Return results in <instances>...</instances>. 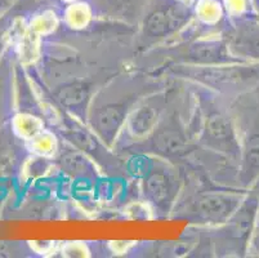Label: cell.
<instances>
[{
    "mask_svg": "<svg viewBox=\"0 0 259 258\" xmlns=\"http://www.w3.org/2000/svg\"><path fill=\"white\" fill-rule=\"evenodd\" d=\"M186 13L178 6H166L152 12L146 21V30L152 36H164L176 30L186 20Z\"/></svg>",
    "mask_w": 259,
    "mask_h": 258,
    "instance_id": "obj_1",
    "label": "cell"
},
{
    "mask_svg": "<svg viewBox=\"0 0 259 258\" xmlns=\"http://www.w3.org/2000/svg\"><path fill=\"white\" fill-rule=\"evenodd\" d=\"M241 196L235 194H210L202 196L197 203L200 214L211 219H223L228 217L239 205Z\"/></svg>",
    "mask_w": 259,
    "mask_h": 258,
    "instance_id": "obj_2",
    "label": "cell"
},
{
    "mask_svg": "<svg viewBox=\"0 0 259 258\" xmlns=\"http://www.w3.org/2000/svg\"><path fill=\"white\" fill-rule=\"evenodd\" d=\"M124 110L117 106H106L94 117V125L106 139H112L124 120Z\"/></svg>",
    "mask_w": 259,
    "mask_h": 258,
    "instance_id": "obj_3",
    "label": "cell"
},
{
    "mask_svg": "<svg viewBox=\"0 0 259 258\" xmlns=\"http://www.w3.org/2000/svg\"><path fill=\"white\" fill-rule=\"evenodd\" d=\"M186 138L178 131L173 129H165V131L160 132L155 138V148L157 151L164 153L166 155H177L185 151Z\"/></svg>",
    "mask_w": 259,
    "mask_h": 258,
    "instance_id": "obj_4",
    "label": "cell"
},
{
    "mask_svg": "<svg viewBox=\"0 0 259 258\" xmlns=\"http://www.w3.org/2000/svg\"><path fill=\"white\" fill-rule=\"evenodd\" d=\"M206 132L218 142L234 141V129L230 119L222 114H214L206 123Z\"/></svg>",
    "mask_w": 259,
    "mask_h": 258,
    "instance_id": "obj_5",
    "label": "cell"
},
{
    "mask_svg": "<svg viewBox=\"0 0 259 258\" xmlns=\"http://www.w3.org/2000/svg\"><path fill=\"white\" fill-rule=\"evenodd\" d=\"M192 58L199 62L214 63L225 61L227 57L225 53V47L220 43H200L191 49Z\"/></svg>",
    "mask_w": 259,
    "mask_h": 258,
    "instance_id": "obj_6",
    "label": "cell"
},
{
    "mask_svg": "<svg viewBox=\"0 0 259 258\" xmlns=\"http://www.w3.org/2000/svg\"><path fill=\"white\" fill-rule=\"evenodd\" d=\"M88 97V87L83 83H72L65 85L56 93V98L66 107H75L83 103Z\"/></svg>",
    "mask_w": 259,
    "mask_h": 258,
    "instance_id": "obj_7",
    "label": "cell"
},
{
    "mask_svg": "<svg viewBox=\"0 0 259 258\" xmlns=\"http://www.w3.org/2000/svg\"><path fill=\"white\" fill-rule=\"evenodd\" d=\"M234 47L245 56L259 58V28H245L235 38Z\"/></svg>",
    "mask_w": 259,
    "mask_h": 258,
    "instance_id": "obj_8",
    "label": "cell"
},
{
    "mask_svg": "<svg viewBox=\"0 0 259 258\" xmlns=\"http://www.w3.org/2000/svg\"><path fill=\"white\" fill-rule=\"evenodd\" d=\"M156 111L152 107L145 106V107L140 108L133 114L131 122H129V128H131L132 133L136 134V136H143V134L151 131L152 127L156 123Z\"/></svg>",
    "mask_w": 259,
    "mask_h": 258,
    "instance_id": "obj_9",
    "label": "cell"
},
{
    "mask_svg": "<svg viewBox=\"0 0 259 258\" xmlns=\"http://www.w3.org/2000/svg\"><path fill=\"white\" fill-rule=\"evenodd\" d=\"M146 193L157 204L165 203L170 195V183L162 173H154L146 181Z\"/></svg>",
    "mask_w": 259,
    "mask_h": 258,
    "instance_id": "obj_10",
    "label": "cell"
},
{
    "mask_svg": "<svg viewBox=\"0 0 259 258\" xmlns=\"http://www.w3.org/2000/svg\"><path fill=\"white\" fill-rule=\"evenodd\" d=\"M245 163L251 172H259V133L251 134L246 141Z\"/></svg>",
    "mask_w": 259,
    "mask_h": 258,
    "instance_id": "obj_11",
    "label": "cell"
},
{
    "mask_svg": "<svg viewBox=\"0 0 259 258\" xmlns=\"http://www.w3.org/2000/svg\"><path fill=\"white\" fill-rule=\"evenodd\" d=\"M15 125L22 136H32L37 131L39 124L34 118L27 117V115H20V117L16 118Z\"/></svg>",
    "mask_w": 259,
    "mask_h": 258,
    "instance_id": "obj_12",
    "label": "cell"
},
{
    "mask_svg": "<svg viewBox=\"0 0 259 258\" xmlns=\"http://www.w3.org/2000/svg\"><path fill=\"white\" fill-rule=\"evenodd\" d=\"M62 163H65V167L71 172H81L85 167V159L80 158L76 154H70L62 158Z\"/></svg>",
    "mask_w": 259,
    "mask_h": 258,
    "instance_id": "obj_13",
    "label": "cell"
},
{
    "mask_svg": "<svg viewBox=\"0 0 259 258\" xmlns=\"http://www.w3.org/2000/svg\"><path fill=\"white\" fill-rule=\"evenodd\" d=\"M258 9H259V0H258Z\"/></svg>",
    "mask_w": 259,
    "mask_h": 258,
    "instance_id": "obj_14",
    "label": "cell"
}]
</instances>
